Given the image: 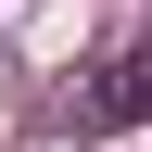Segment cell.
<instances>
[{
  "instance_id": "1",
  "label": "cell",
  "mask_w": 152,
  "mask_h": 152,
  "mask_svg": "<svg viewBox=\"0 0 152 152\" xmlns=\"http://www.w3.org/2000/svg\"><path fill=\"white\" fill-rule=\"evenodd\" d=\"M127 127H152V51H114L76 89V140H127Z\"/></svg>"
}]
</instances>
